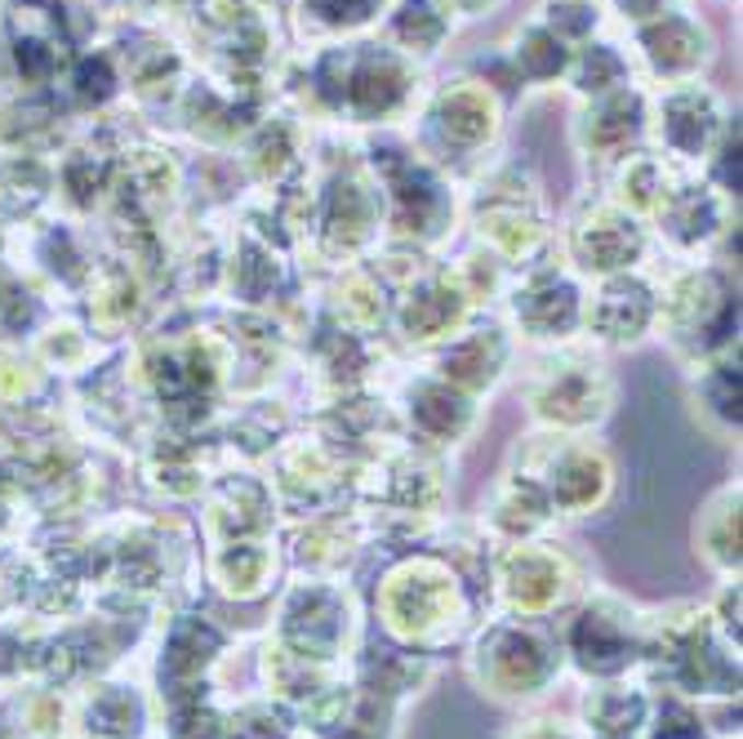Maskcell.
Wrapping results in <instances>:
<instances>
[{
    "instance_id": "cell-1",
    "label": "cell",
    "mask_w": 743,
    "mask_h": 739,
    "mask_svg": "<svg viewBox=\"0 0 743 739\" xmlns=\"http://www.w3.org/2000/svg\"><path fill=\"white\" fill-rule=\"evenodd\" d=\"M646 45H650V58L663 67V72H686V67H695V58H699V36L682 19H667V23L650 27Z\"/></svg>"
},
{
    "instance_id": "cell-2",
    "label": "cell",
    "mask_w": 743,
    "mask_h": 739,
    "mask_svg": "<svg viewBox=\"0 0 743 739\" xmlns=\"http://www.w3.org/2000/svg\"><path fill=\"white\" fill-rule=\"evenodd\" d=\"M352 99L361 112H383L400 99V72L387 58H370L361 72L352 77Z\"/></svg>"
},
{
    "instance_id": "cell-3",
    "label": "cell",
    "mask_w": 743,
    "mask_h": 739,
    "mask_svg": "<svg viewBox=\"0 0 743 739\" xmlns=\"http://www.w3.org/2000/svg\"><path fill=\"white\" fill-rule=\"evenodd\" d=\"M667 139L686 152H695L708 139V99H699V94L672 99L667 103Z\"/></svg>"
},
{
    "instance_id": "cell-4",
    "label": "cell",
    "mask_w": 743,
    "mask_h": 739,
    "mask_svg": "<svg viewBox=\"0 0 743 739\" xmlns=\"http://www.w3.org/2000/svg\"><path fill=\"white\" fill-rule=\"evenodd\" d=\"M574 646H579V655H583V663H592V668H619L624 659H628V646H624V637L605 624V620H583L579 624V633H574Z\"/></svg>"
},
{
    "instance_id": "cell-5",
    "label": "cell",
    "mask_w": 743,
    "mask_h": 739,
    "mask_svg": "<svg viewBox=\"0 0 743 739\" xmlns=\"http://www.w3.org/2000/svg\"><path fill=\"white\" fill-rule=\"evenodd\" d=\"M219 646V637L210 628L200 624H183L174 633V646H170V673H191V668H200L210 659V650Z\"/></svg>"
},
{
    "instance_id": "cell-6",
    "label": "cell",
    "mask_w": 743,
    "mask_h": 739,
    "mask_svg": "<svg viewBox=\"0 0 743 739\" xmlns=\"http://www.w3.org/2000/svg\"><path fill=\"white\" fill-rule=\"evenodd\" d=\"M441 116H445V129H454L458 139H481V134L490 129V107L481 99H472V94L445 99Z\"/></svg>"
},
{
    "instance_id": "cell-7",
    "label": "cell",
    "mask_w": 743,
    "mask_h": 739,
    "mask_svg": "<svg viewBox=\"0 0 743 739\" xmlns=\"http://www.w3.org/2000/svg\"><path fill=\"white\" fill-rule=\"evenodd\" d=\"M615 232H605V223L596 228V232H588V241H583V250H588V258H596L601 267H611V263H619L624 254H632L637 250V236L628 232V228H619V223H611Z\"/></svg>"
},
{
    "instance_id": "cell-8",
    "label": "cell",
    "mask_w": 743,
    "mask_h": 739,
    "mask_svg": "<svg viewBox=\"0 0 743 739\" xmlns=\"http://www.w3.org/2000/svg\"><path fill=\"white\" fill-rule=\"evenodd\" d=\"M521 67H525L530 77H553L557 67H561V45L548 32H530L525 49H521Z\"/></svg>"
},
{
    "instance_id": "cell-9",
    "label": "cell",
    "mask_w": 743,
    "mask_h": 739,
    "mask_svg": "<svg viewBox=\"0 0 743 739\" xmlns=\"http://www.w3.org/2000/svg\"><path fill=\"white\" fill-rule=\"evenodd\" d=\"M396 32L410 41V45H432V41L441 36V19H437V10L428 5V0H415V5H405Z\"/></svg>"
},
{
    "instance_id": "cell-10",
    "label": "cell",
    "mask_w": 743,
    "mask_h": 739,
    "mask_svg": "<svg viewBox=\"0 0 743 739\" xmlns=\"http://www.w3.org/2000/svg\"><path fill=\"white\" fill-rule=\"evenodd\" d=\"M605 77H619V58L605 54V49H592L588 62H583V85H588V90H601Z\"/></svg>"
},
{
    "instance_id": "cell-11",
    "label": "cell",
    "mask_w": 743,
    "mask_h": 739,
    "mask_svg": "<svg viewBox=\"0 0 743 739\" xmlns=\"http://www.w3.org/2000/svg\"><path fill=\"white\" fill-rule=\"evenodd\" d=\"M374 5V0H312V10H321L325 19H334V23H357V19H365V10Z\"/></svg>"
},
{
    "instance_id": "cell-12",
    "label": "cell",
    "mask_w": 743,
    "mask_h": 739,
    "mask_svg": "<svg viewBox=\"0 0 743 739\" xmlns=\"http://www.w3.org/2000/svg\"><path fill=\"white\" fill-rule=\"evenodd\" d=\"M659 739H699V726H695V717H690V713L667 708V713H663V721H659Z\"/></svg>"
},
{
    "instance_id": "cell-13",
    "label": "cell",
    "mask_w": 743,
    "mask_h": 739,
    "mask_svg": "<svg viewBox=\"0 0 743 739\" xmlns=\"http://www.w3.org/2000/svg\"><path fill=\"white\" fill-rule=\"evenodd\" d=\"M624 5H628L632 14H650V10L659 5V0H624Z\"/></svg>"
}]
</instances>
